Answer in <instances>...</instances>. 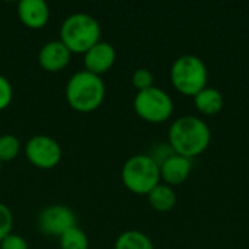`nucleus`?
<instances>
[{
  "mask_svg": "<svg viewBox=\"0 0 249 249\" xmlns=\"http://www.w3.org/2000/svg\"><path fill=\"white\" fill-rule=\"evenodd\" d=\"M115 60H117V51L114 45L107 41L96 42L83 54L85 70L98 76L107 73L114 66Z\"/></svg>",
  "mask_w": 249,
  "mask_h": 249,
  "instance_id": "1a4fd4ad",
  "label": "nucleus"
},
{
  "mask_svg": "<svg viewBox=\"0 0 249 249\" xmlns=\"http://www.w3.org/2000/svg\"><path fill=\"white\" fill-rule=\"evenodd\" d=\"M101 25L96 18L85 12L69 15L60 28V41L73 54H85L101 39Z\"/></svg>",
  "mask_w": 249,
  "mask_h": 249,
  "instance_id": "7ed1b4c3",
  "label": "nucleus"
},
{
  "mask_svg": "<svg viewBox=\"0 0 249 249\" xmlns=\"http://www.w3.org/2000/svg\"><path fill=\"white\" fill-rule=\"evenodd\" d=\"M191 169H193L191 159L174 153L159 165L160 181H163L169 187L181 185L188 179Z\"/></svg>",
  "mask_w": 249,
  "mask_h": 249,
  "instance_id": "9b49d317",
  "label": "nucleus"
},
{
  "mask_svg": "<svg viewBox=\"0 0 249 249\" xmlns=\"http://www.w3.org/2000/svg\"><path fill=\"white\" fill-rule=\"evenodd\" d=\"M36 225L44 235L60 238L66 231L76 226V214L67 206L53 204L39 212Z\"/></svg>",
  "mask_w": 249,
  "mask_h": 249,
  "instance_id": "6e6552de",
  "label": "nucleus"
},
{
  "mask_svg": "<svg viewBox=\"0 0 249 249\" xmlns=\"http://www.w3.org/2000/svg\"><path fill=\"white\" fill-rule=\"evenodd\" d=\"M0 171H1V162H0Z\"/></svg>",
  "mask_w": 249,
  "mask_h": 249,
  "instance_id": "4be33fe9",
  "label": "nucleus"
},
{
  "mask_svg": "<svg viewBox=\"0 0 249 249\" xmlns=\"http://www.w3.org/2000/svg\"><path fill=\"white\" fill-rule=\"evenodd\" d=\"M153 80H155L153 73L149 69H146V67H140V69L134 70V73L131 76V83L137 89V92L152 88L153 86Z\"/></svg>",
  "mask_w": 249,
  "mask_h": 249,
  "instance_id": "a211bd4d",
  "label": "nucleus"
},
{
  "mask_svg": "<svg viewBox=\"0 0 249 249\" xmlns=\"http://www.w3.org/2000/svg\"><path fill=\"white\" fill-rule=\"evenodd\" d=\"M0 249H28V242L20 235L10 233L0 241Z\"/></svg>",
  "mask_w": 249,
  "mask_h": 249,
  "instance_id": "412c9836",
  "label": "nucleus"
},
{
  "mask_svg": "<svg viewBox=\"0 0 249 249\" xmlns=\"http://www.w3.org/2000/svg\"><path fill=\"white\" fill-rule=\"evenodd\" d=\"M20 142L13 134L0 136V162L13 160L20 153Z\"/></svg>",
  "mask_w": 249,
  "mask_h": 249,
  "instance_id": "f3484780",
  "label": "nucleus"
},
{
  "mask_svg": "<svg viewBox=\"0 0 249 249\" xmlns=\"http://www.w3.org/2000/svg\"><path fill=\"white\" fill-rule=\"evenodd\" d=\"M20 22L31 29H41L48 23L50 7L44 0H20L18 3Z\"/></svg>",
  "mask_w": 249,
  "mask_h": 249,
  "instance_id": "f8f14e48",
  "label": "nucleus"
},
{
  "mask_svg": "<svg viewBox=\"0 0 249 249\" xmlns=\"http://www.w3.org/2000/svg\"><path fill=\"white\" fill-rule=\"evenodd\" d=\"M61 146L50 136L38 134L31 137L25 144V156L31 165L39 169L55 168L61 160Z\"/></svg>",
  "mask_w": 249,
  "mask_h": 249,
  "instance_id": "0eeeda50",
  "label": "nucleus"
},
{
  "mask_svg": "<svg viewBox=\"0 0 249 249\" xmlns=\"http://www.w3.org/2000/svg\"><path fill=\"white\" fill-rule=\"evenodd\" d=\"M13 99V88L7 77L0 74V111L6 109Z\"/></svg>",
  "mask_w": 249,
  "mask_h": 249,
  "instance_id": "aec40b11",
  "label": "nucleus"
},
{
  "mask_svg": "<svg viewBox=\"0 0 249 249\" xmlns=\"http://www.w3.org/2000/svg\"><path fill=\"white\" fill-rule=\"evenodd\" d=\"M114 249H155L152 239L140 231H125L117 241Z\"/></svg>",
  "mask_w": 249,
  "mask_h": 249,
  "instance_id": "2eb2a0df",
  "label": "nucleus"
},
{
  "mask_svg": "<svg viewBox=\"0 0 249 249\" xmlns=\"http://www.w3.org/2000/svg\"><path fill=\"white\" fill-rule=\"evenodd\" d=\"M121 179L124 187L133 194L147 196L155 187L160 184L159 165L150 155H134L124 162L121 169Z\"/></svg>",
  "mask_w": 249,
  "mask_h": 249,
  "instance_id": "39448f33",
  "label": "nucleus"
},
{
  "mask_svg": "<svg viewBox=\"0 0 249 249\" xmlns=\"http://www.w3.org/2000/svg\"><path fill=\"white\" fill-rule=\"evenodd\" d=\"M147 201L153 210L159 213H168L177 204V194L172 187L166 184H159L147 194Z\"/></svg>",
  "mask_w": 249,
  "mask_h": 249,
  "instance_id": "4468645a",
  "label": "nucleus"
},
{
  "mask_svg": "<svg viewBox=\"0 0 249 249\" xmlns=\"http://www.w3.org/2000/svg\"><path fill=\"white\" fill-rule=\"evenodd\" d=\"M169 77L172 86L184 96L194 98L207 88L209 70L206 63L194 54H182L171 66Z\"/></svg>",
  "mask_w": 249,
  "mask_h": 249,
  "instance_id": "20e7f679",
  "label": "nucleus"
},
{
  "mask_svg": "<svg viewBox=\"0 0 249 249\" xmlns=\"http://www.w3.org/2000/svg\"><path fill=\"white\" fill-rule=\"evenodd\" d=\"M12 228H13V214L12 210L0 203V241H3L7 235L12 233Z\"/></svg>",
  "mask_w": 249,
  "mask_h": 249,
  "instance_id": "6ab92c4d",
  "label": "nucleus"
},
{
  "mask_svg": "<svg viewBox=\"0 0 249 249\" xmlns=\"http://www.w3.org/2000/svg\"><path fill=\"white\" fill-rule=\"evenodd\" d=\"M70 58L71 53L60 39L45 42L38 53L39 66L50 73L61 71L63 69H66L70 63Z\"/></svg>",
  "mask_w": 249,
  "mask_h": 249,
  "instance_id": "9d476101",
  "label": "nucleus"
},
{
  "mask_svg": "<svg viewBox=\"0 0 249 249\" xmlns=\"http://www.w3.org/2000/svg\"><path fill=\"white\" fill-rule=\"evenodd\" d=\"M133 107L136 114L152 124L168 121L174 114V101L168 92L160 88L152 86L136 93Z\"/></svg>",
  "mask_w": 249,
  "mask_h": 249,
  "instance_id": "423d86ee",
  "label": "nucleus"
},
{
  "mask_svg": "<svg viewBox=\"0 0 249 249\" xmlns=\"http://www.w3.org/2000/svg\"><path fill=\"white\" fill-rule=\"evenodd\" d=\"M105 92L102 77L88 70L76 71L66 85L67 104L79 112H90L99 108L105 99Z\"/></svg>",
  "mask_w": 249,
  "mask_h": 249,
  "instance_id": "f03ea898",
  "label": "nucleus"
},
{
  "mask_svg": "<svg viewBox=\"0 0 249 249\" xmlns=\"http://www.w3.org/2000/svg\"><path fill=\"white\" fill-rule=\"evenodd\" d=\"M193 99H194V105L197 111L207 117L217 115L223 109V105H225V99L220 90L214 88H209V86L200 90Z\"/></svg>",
  "mask_w": 249,
  "mask_h": 249,
  "instance_id": "ddd939ff",
  "label": "nucleus"
},
{
  "mask_svg": "<svg viewBox=\"0 0 249 249\" xmlns=\"http://www.w3.org/2000/svg\"><path fill=\"white\" fill-rule=\"evenodd\" d=\"M58 241L61 249H89V239L77 225L66 231Z\"/></svg>",
  "mask_w": 249,
  "mask_h": 249,
  "instance_id": "dca6fc26",
  "label": "nucleus"
},
{
  "mask_svg": "<svg viewBox=\"0 0 249 249\" xmlns=\"http://www.w3.org/2000/svg\"><path fill=\"white\" fill-rule=\"evenodd\" d=\"M212 142L207 123L198 117L184 115L177 118L168 131V143L177 155L194 159L203 155Z\"/></svg>",
  "mask_w": 249,
  "mask_h": 249,
  "instance_id": "f257e3e1",
  "label": "nucleus"
}]
</instances>
